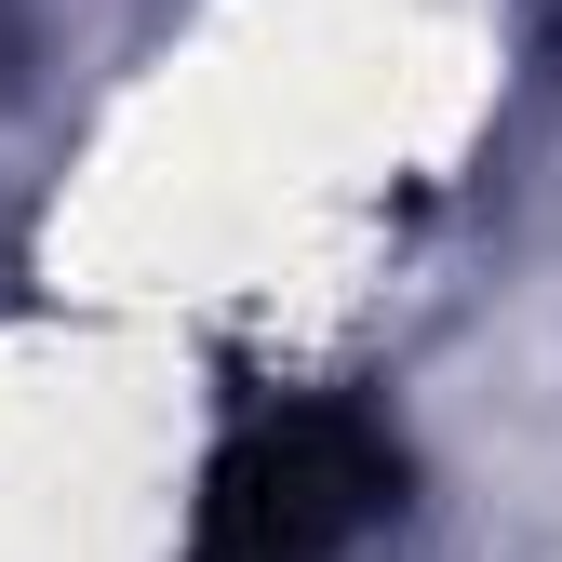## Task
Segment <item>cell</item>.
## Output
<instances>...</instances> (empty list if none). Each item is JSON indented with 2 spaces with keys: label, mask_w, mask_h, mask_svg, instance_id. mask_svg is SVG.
<instances>
[{
  "label": "cell",
  "mask_w": 562,
  "mask_h": 562,
  "mask_svg": "<svg viewBox=\"0 0 562 562\" xmlns=\"http://www.w3.org/2000/svg\"><path fill=\"white\" fill-rule=\"evenodd\" d=\"M402 509V442L348 402H255L201 469L188 562H348Z\"/></svg>",
  "instance_id": "obj_1"
}]
</instances>
